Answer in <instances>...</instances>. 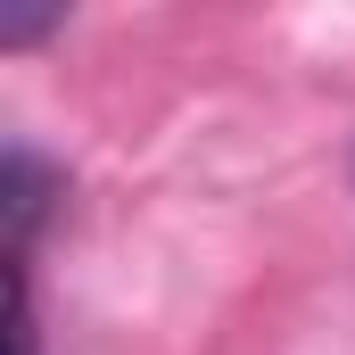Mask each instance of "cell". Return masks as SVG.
Segmentation results:
<instances>
[{
    "instance_id": "obj_1",
    "label": "cell",
    "mask_w": 355,
    "mask_h": 355,
    "mask_svg": "<svg viewBox=\"0 0 355 355\" xmlns=\"http://www.w3.org/2000/svg\"><path fill=\"white\" fill-rule=\"evenodd\" d=\"M58 198V174L33 157V149H8V174H0V207H8V265H33V232Z\"/></svg>"
}]
</instances>
